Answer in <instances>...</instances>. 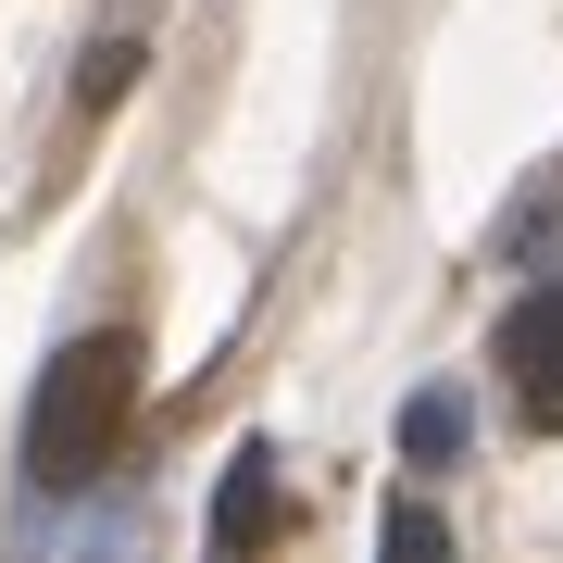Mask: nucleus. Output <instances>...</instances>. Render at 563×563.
Returning <instances> with one entry per match:
<instances>
[{
  "mask_svg": "<svg viewBox=\"0 0 563 563\" xmlns=\"http://www.w3.org/2000/svg\"><path fill=\"white\" fill-rule=\"evenodd\" d=\"M476 439V413H463V388H413L401 401V463H451Z\"/></svg>",
  "mask_w": 563,
  "mask_h": 563,
  "instance_id": "nucleus-4",
  "label": "nucleus"
},
{
  "mask_svg": "<svg viewBox=\"0 0 563 563\" xmlns=\"http://www.w3.org/2000/svg\"><path fill=\"white\" fill-rule=\"evenodd\" d=\"M501 388H514V413L526 426H563V288H526V301L501 313Z\"/></svg>",
  "mask_w": 563,
  "mask_h": 563,
  "instance_id": "nucleus-2",
  "label": "nucleus"
},
{
  "mask_svg": "<svg viewBox=\"0 0 563 563\" xmlns=\"http://www.w3.org/2000/svg\"><path fill=\"white\" fill-rule=\"evenodd\" d=\"M388 551H413V563H426V551H451V526L426 514V501H401V514H388Z\"/></svg>",
  "mask_w": 563,
  "mask_h": 563,
  "instance_id": "nucleus-6",
  "label": "nucleus"
},
{
  "mask_svg": "<svg viewBox=\"0 0 563 563\" xmlns=\"http://www.w3.org/2000/svg\"><path fill=\"white\" fill-rule=\"evenodd\" d=\"M288 526V501H276V451H239L225 463V488H213V551H263Z\"/></svg>",
  "mask_w": 563,
  "mask_h": 563,
  "instance_id": "nucleus-3",
  "label": "nucleus"
},
{
  "mask_svg": "<svg viewBox=\"0 0 563 563\" xmlns=\"http://www.w3.org/2000/svg\"><path fill=\"white\" fill-rule=\"evenodd\" d=\"M125 76H139V38H125V25H113V38L88 51V76H76V101H88V113H101V101H125Z\"/></svg>",
  "mask_w": 563,
  "mask_h": 563,
  "instance_id": "nucleus-5",
  "label": "nucleus"
},
{
  "mask_svg": "<svg viewBox=\"0 0 563 563\" xmlns=\"http://www.w3.org/2000/svg\"><path fill=\"white\" fill-rule=\"evenodd\" d=\"M125 413H139V339H125V325H101V339H76V351L38 376V401H25V476H38V488L113 476Z\"/></svg>",
  "mask_w": 563,
  "mask_h": 563,
  "instance_id": "nucleus-1",
  "label": "nucleus"
}]
</instances>
